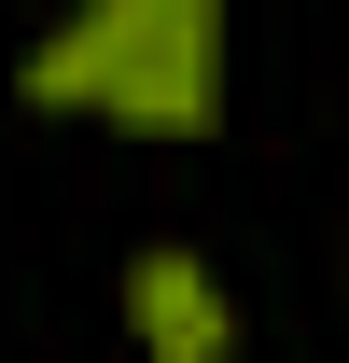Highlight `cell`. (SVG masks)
I'll list each match as a JSON object with an SVG mask.
<instances>
[{"label": "cell", "mask_w": 349, "mask_h": 363, "mask_svg": "<svg viewBox=\"0 0 349 363\" xmlns=\"http://www.w3.org/2000/svg\"><path fill=\"white\" fill-rule=\"evenodd\" d=\"M126 335H140V363H223L238 308H223V279L196 252H140L126 266Z\"/></svg>", "instance_id": "2"}, {"label": "cell", "mask_w": 349, "mask_h": 363, "mask_svg": "<svg viewBox=\"0 0 349 363\" xmlns=\"http://www.w3.org/2000/svg\"><path fill=\"white\" fill-rule=\"evenodd\" d=\"M28 112H112L140 140L223 126V0H84L14 70Z\"/></svg>", "instance_id": "1"}]
</instances>
